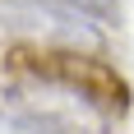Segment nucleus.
<instances>
[{
	"instance_id": "nucleus-3",
	"label": "nucleus",
	"mask_w": 134,
	"mask_h": 134,
	"mask_svg": "<svg viewBox=\"0 0 134 134\" xmlns=\"http://www.w3.org/2000/svg\"><path fill=\"white\" fill-rule=\"evenodd\" d=\"M46 5L74 14L93 28H120V0H46Z\"/></svg>"
},
{
	"instance_id": "nucleus-2",
	"label": "nucleus",
	"mask_w": 134,
	"mask_h": 134,
	"mask_svg": "<svg viewBox=\"0 0 134 134\" xmlns=\"http://www.w3.org/2000/svg\"><path fill=\"white\" fill-rule=\"evenodd\" d=\"M0 134H74L51 111H23V107H0Z\"/></svg>"
},
{
	"instance_id": "nucleus-1",
	"label": "nucleus",
	"mask_w": 134,
	"mask_h": 134,
	"mask_svg": "<svg viewBox=\"0 0 134 134\" xmlns=\"http://www.w3.org/2000/svg\"><path fill=\"white\" fill-rule=\"evenodd\" d=\"M9 65L19 74H32L42 83H55V88L83 97L102 116H125L130 111L125 74H116V65H107L97 51H79V46H14Z\"/></svg>"
}]
</instances>
